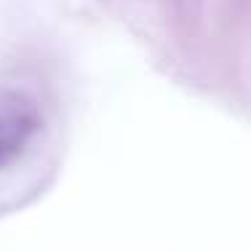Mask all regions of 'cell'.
<instances>
[{"label":"cell","mask_w":251,"mask_h":251,"mask_svg":"<svg viewBox=\"0 0 251 251\" xmlns=\"http://www.w3.org/2000/svg\"><path fill=\"white\" fill-rule=\"evenodd\" d=\"M40 115L22 91L0 88V166L14 160L38 134Z\"/></svg>","instance_id":"cell-1"}]
</instances>
